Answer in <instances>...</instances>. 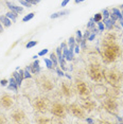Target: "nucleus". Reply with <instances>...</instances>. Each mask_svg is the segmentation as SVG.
<instances>
[{"instance_id": "864d4df0", "label": "nucleus", "mask_w": 123, "mask_h": 124, "mask_svg": "<svg viewBox=\"0 0 123 124\" xmlns=\"http://www.w3.org/2000/svg\"><path fill=\"white\" fill-rule=\"evenodd\" d=\"M2 32H3V24L0 22V33H2Z\"/></svg>"}, {"instance_id": "dca6fc26", "label": "nucleus", "mask_w": 123, "mask_h": 124, "mask_svg": "<svg viewBox=\"0 0 123 124\" xmlns=\"http://www.w3.org/2000/svg\"><path fill=\"white\" fill-rule=\"evenodd\" d=\"M35 122L44 124V123H51L52 119H50L49 117H46L45 114H41V116H35Z\"/></svg>"}, {"instance_id": "052dcab7", "label": "nucleus", "mask_w": 123, "mask_h": 124, "mask_svg": "<svg viewBox=\"0 0 123 124\" xmlns=\"http://www.w3.org/2000/svg\"><path fill=\"white\" fill-rule=\"evenodd\" d=\"M121 58H122V61H123V51H122V55H121Z\"/></svg>"}, {"instance_id": "4c0bfd02", "label": "nucleus", "mask_w": 123, "mask_h": 124, "mask_svg": "<svg viewBox=\"0 0 123 124\" xmlns=\"http://www.w3.org/2000/svg\"><path fill=\"white\" fill-rule=\"evenodd\" d=\"M8 84H9V80H7V78H2L0 81V86H2V87H5Z\"/></svg>"}, {"instance_id": "f3484780", "label": "nucleus", "mask_w": 123, "mask_h": 124, "mask_svg": "<svg viewBox=\"0 0 123 124\" xmlns=\"http://www.w3.org/2000/svg\"><path fill=\"white\" fill-rule=\"evenodd\" d=\"M7 5H8V8L10 9V11H13V12H15V13H17V14H20V13L23 12V8L19 7V5H16V4H13L12 2L8 1L7 2Z\"/></svg>"}, {"instance_id": "5701e85b", "label": "nucleus", "mask_w": 123, "mask_h": 124, "mask_svg": "<svg viewBox=\"0 0 123 124\" xmlns=\"http://www.w3.org/2000/svg\"><path fill=\"white\" fill-rule=\"evenodd\" d=\"M44 62H45V64H46V67H47V68H48L49 70H54V71H55L54 64H53V62L50 60V58H45Z\"/></svg>"}, {"instance_id": "6e6d98bb", "label": "nucleus", "mask_w": 123, "mask_h": 124, "mask_svg": "<svg viewBox=\"0 0 123 124\" xmlns=\"http://www.w3.org/2000/svg\"><path fill=\"white\" fill-rule=\"evenodd\" d=\"M119 22H120V24H121V27H123V18H120Z\"/></svg>"}, {"instance_id": "de8ad7c7", "label": "nucleus", "mask_w": 123, "mask_h": 124, "mask_svg": "<svg viewBox=\"0 0 123 124\" xmlns=\"http://www.w3.org/2000/svg\"><path fill=\"white\" fill-rule=\"evenodd\" d=\"M28 2H29V3H31L32 5H34V4H37L38 2L40 1V0H27Z\"/></svg>"}, {"instance_id": "f257e3e1", "label": "nucleus", "mask_w": 123, "mask_h": 124, "mask_svg": "<svg viewBox=\"0 0 123 124\" xmlns=\"http://www.w3.org/2000/svg\"><path fill=\"white\" fill-rule=\"evenodd\" d=\"M122 47L120 46L118 40H101V46L99 52L105 64H113L117 62L122 55Z\"/></svg>"}, {"instance_id": "a878e982", "label": "nucleus", "mask_w": 123, "mask_h": 124, "mask_svg": "<svg viewBox=\"0 0 123 124\" xmlns=\"http://www.w3.org/2000/svg\"><path fill=\"white\" fill-rule=\"evenodd\" d=\"M34 16H35V13H34V12L29 13L28 15H26L23 18H22V21H23V22H28V21H30L32 18H34Z\"/></svg>"}, {"instance_id": "bb28decb", "label": "nucleus", "mask_w": 123, "mask_h": 124, "mask_svg": "<svg viewBox=\"0 0 123 124\" xmlns=\"http://www.w3.org/2000/svg\"><path fill=\"white\" fill-rule=\"evenodd\" d=\"M92 18H93V21L96 22V23H97V22H99V21H102V20H103L102 13H97Z\"/></svg>"}, {"instance_id": "2eb2a0df", "label": "nucleus", "mask_w": 123, "mask_h": 124, "mask_svg": "<svg viewBox=\"0 0 123 124\" xmlns=\"http://www.w3.org/2000/svg\"><path fill=\"white\" fill-rule=\"evenodd\" d=\"M8 90H10V91H14V92H17V90H18V84H17V82H16V80H15V78H14V77H12L9 80Z\"/></svg>"}, {"instance_id": "0eeeda50", "label": "nucleus", "mask_w": 123, "mask_h": 124, "mask_svg": "<svg viewBox=\"0 0 123 124\" xmlns=\"http://www.w3.org/2000/svg\"><path fill=\"white\" fill-rule=\"evenodd\" d=\"M50 112L58 119H65L67 117V104L61 102V101H54L50 106Z\"/></svg>"}, {"instance_id": "13d9d810", "label": "nucleus", "mask_w": 123, "mask_h": 124, "mask_svg": "<svg viewBox=\"0 0 123 124\" xmlns=\"http://www.w3.org/2000/svg\"><path fill=\"white\" fill-rule=\"evenodd\" d=\"M37 57H38V55H34V56H33V60H37Z\"/></svg>"}, {"instance_id": "cd10ccee", "label": "nucleus", "mask_w": 123, "mask_h": 124, "mask_svg": "<svg viewBox=\"0 0 123 124\" xmlns=\"http://www.w3.org/2000/svg\"><path fill=\"white\" fill-rule=\"evenodd\" d=\"M110 13H114L115 15H117L118 16V18H122V15H121V10H119V9H117V8H113L110 11Z\"/></svg>"}, {"instance_id": "473e14b6", "label": "nucleus", "mask_w": 123, "mask_h": 124, "mask_svg": "<svg viewBox=\"0 0 123 124\" xmlns=\"http://www.w3.org/2000/svg\"><path fill=\"white\" fill-rule=\"evenodd\" d=\"M55 72H56V74L58 75V77H61V78L65 77V72H64L61 68H58V67H55Z\"/></svg>"}, {"instance_id": "423d86ee", "label": "nucleus", "mask_w": 123, "mask_h": 124, "mask_svg": "<svg viewBox=\"0 0 123 124\" xmlns=\"http://www.w3.org/2000/svg\"><path fill=\"white\" fill-rule=\"evenodd\" d=\"M73 88L77 94L82 99L89 98L91 95V89L89 85L85 81L81 80V78H75L73 82Z\"/></svg>"}, {"instance_id": "aec40b11", "label": "nucleus", "mask_w": 123, "mask_h": 124, "mask_svg": "<svg viewBox=\"0 0 123 124\" xmlns=\"http://www.w3.org/2000/svg\"><path fill=\"white\" fill-rule=\"evenodd\" d=\"M12 77L15 78V80H16V82H17L18 86L20 87V86H21V84H22V81H23L24 78L20 75V73H19L18 70H15V71H13V73H12Z\"/></svg>"}, {"instance_id": "f8f14e48", "label": "nucleus", "mask_w": 123, "mask_h": 124, "mask_svg": "<svg viewBox=\"0 0 123 124\" xmlns=\"http://www.w3.org/2000/svg\"><path fill=\"white\" fill-rule=\"evenodd\" d=\"M15 104V100L9 93H2L0 94V106L4 109H11Z\"/></svg>"}, {"instance_id": "a18cd8bd", "label": "nucleus", "mask_w": 123, "mask_h": 124, "mask_svg": "<svg viewBox=\"0 0 123 124\" xmlns=\"http://www.w3.org/2000/svg\"><path fill=\"white\" fill-rule=\"evenodd\" d=\"M58 17H61V16H60V13H58V12L53 13L52 15L50 16V18H51V19H56V18H58Z\"/></svg>"}, {"instance_id": "c85d7f7f", "label": "nucleus", "mask_w": 123, "mask_h": 124, "mask_svg": "<svg viewBox=\"0 0 123 124\" xmlns=\"http://www.w3.org/2000/svg\"><path fill=\"white\" fill-rule=\"evenodd\" d=\"M101 13H102L103 19H107V18H109V16H110V12H109V10H107V9H103Z\"/></svg>"}, {"instance_id": "c756f323", "label": "nucleus", "mask_w": 123, "mask_h": 124, "mask_svg": "<svg viewBox=\"0 0 123 124\" xmlns=\"http://www.w3.org/2000/svg\"><path fill=\"white\" fill-rule=\"evenodd\" d=\"M94 28H96V22L93 21V18H90L87 23V29L92 30V29H94Z\"/></svg>"}, {"instance_id": "4be33fe9", "label": "nucleus", "mask_w": 123, "mask_h": 124, "mask_svg": "<svg viewBox=\"0 0 123 124\" xmlns=\"http://www.w3.org/2000/svg\"><path fill=\"white\" fill-rule=\"evenodd\" d=\"M5 16H7V17H9L13 22H15L16 20H17V18H18V14L15 13V12H13V11H9V12L5 14Z\"/></svg>"}, {"instance_id": "37998d69", "label": "nucleus", "mask_w": 123, "mask_h": 124, "mask_svg": "<svg viewBox=\"0 0 123 124\" xmlns=\"http://www.w3.org/2000/svg\"><path fill=\"white\" fill-rule=\"evenodd\" d=\"M86 39H82V41L80 43V47H81V49H86Z\"/></svg>"}, {"instance_id": "7ed1b4c3", "label": "nucleus", "mask_w": 123, "mask_h": 124, "mask_svg": "<svg viewBox=\"0 0 123 124\" xmlns=\"http://www.w3.org/2000/svg\"><path fill=\"white\" fill-rule=\"evenodd\" d=\"M104 80L111 86L121 87L123 84V72L118 68H105Z\"/></svg>"}, {"instance_id": "ddd939ff", "label": "nucleus", "mask_w": 123, "mask_h": 124, "mask_svg": "<svg viewBox=\"0 0 123 124\" xmlns=\"http://www.w3.org/2000/svg\"><path fill=\"white\" fill-rule=\"evenodd\" d=\"M81 105L83 106V108L87 112H91L96 109L97 103H96V101L90 100L89 98H86V99H83V101L81 102Z\"/></svg>"}, {"instance_id": "bf43d9fd", "label": "nucleus", "mask_w": 123, "mask_h": 124, "mask_svg": "<svg viewBox=\"0 0 123 124\" xmlns=\"http://www.w3.org/2000/svg\"><path fill=\"white\" fill-rule=\"evenodd\" d=\"M120 10H121V12H123V4L120 5Z\"/></svg>"}, {"instance_id": "393cba45", "label": "nucleus", "mask_w": 123, "mask_h": 124, "mask_svg": "<svg viewBox=\"0 0 123 124\" xmlns=\"http://www.w3.org/2000/svg\"><path fill=\"white\" fill-rule=\"evenodd\" d=\"M82 39H83V33H82V31L77 30V32H75V43L80 45V43L82 41Z\"/></svg>"}, {"instance_id": "412c9836", "label": "nucleus", "mask_w": 123, "mask_h": 124, "mask_svg": "<svg viewBox=\"0 0 123 124\" xmlns=\"http://www.w3.org/2000/svg\"><path fill=\"white\" fill-rule=\"evenodd\" d=\"M103 22H104V26H105V29L106 30H111V29H114V24L116 23V21H114V20H111L110 18H107V19H103Z\"/></svg>"}, {"instance_id": "5fc2aeb1", "label": "nucleus", "mask_w": 123, "mask_h": 124, "mask_svg": "<svg viewBox=\"0 0 123 124\" xmlns=\"http://www.w3.org/2000/svg\"><path fill=\"white\" fill-rule=\"evenodd\" d=\"M99 122H100V123H110L109 121H106V120H100Z\"/></svg>"}, {"instance_id": "3c124183", "label": "nucleus", "mask_w": 123, "mask_h": 124, "mask_svg": "<svg viewBox=\"0 0 123 124\" xmlns=\"http://www.w3.org/2000/svg\"><path fill=\"white\" fill-rule=\"evenodd\" d=\"M61 48H62V50H63V49H66V48H68V46H67L66 43H62L61 44Z\"/></svg>"}, {"instance_id": "6e6552de", "label": "nucleus", "mask_w": 123, "mask_h": 124, "mask_svg": "<svg viewBox=\"0 0 123 124\" xmlns=\"http://www.w3.org/2000/svg\"><path fill=\"white\" fill-rule=\"evenodd\" d=\"M67 111H68V114L72 115L74 118H77V119H80V120L86 119V110L83 108V106L77 102L67 104Z\"/></svg>"}, {"instance_id": "8fccbe9b", "label": "nucleus", "mask_w": 123, "mask_h": 124, "mask_svg": "<svg viewBox=\"0 0 123 124\" xmlns=\"http://www.w3.org/2000/svg\"><path fill=\"white\" fill-rule=\"evenodd\" d=\"M85 121H86L87 123H94V120H93V119H91V118H86Z\"/></svg>"}, {"instance_id": "1a4fd4ad", "label": "nucleus", "mask_w": 123, "mask_h": 124, "mask_svg": "<svg viewBox=\"0 0 123 124\" xmlns=\"http://www.w3.org/2000/svg\"><path fill=\"white\" fill-rule=\"evenodd\" d=\"M102 107L105 109L107 112L114 115V116H118L119 112V106H118V102L116 101L115 98L108 97L102 100Z\"/></svg>"}, {"instance_id": "7c9ffc66", "label": "nucleus", "mask_w": 123, "mask_h": 124, "mask_svg": "<svg viewBox=\"0 0 123 124\" xmlns=\"http://www.w3.org/2000/svg\"><path fill=\"white\" fill-rule=\"evenodd\" d=\"M37 44H38V41H37V40H30L29 43L27 44V46H26V47H27V49H31V48L35 47Z\"/></svg>"}, {"instance_id": "c9c22d12", "label": "nucleus", "mask_w": 123, "mask_h": 124, "mask_svg": "<svg viewBox=\"0 0 123 124\" xmlns=\"http://www.w3.org/2000/svg\"><path fill=\"white\" fill-rule=\"evenodd\" d=\"M90 33H91V31L89 30V29H87L85 31V33H84L83 34V39H86V40H87V38L89 37V35H90Z\"/></svg>"}, {"instance_id": "09e8293b", "label": "nucleus", "mask_w": 123, "mask_h": 124, "mask_svg": "<svg viewBox=\"0 0 123 124\" xmlns=\"http://www.w3.org/2000/svg\"><path fill=\"white\" fill-rule=\"evenodd\" d=\"M69 1H70V0H63V1H62V4H61V7H62V8H65L66 5L69 3Z\"/></svg>"}, {"instance_id": "39448f33", "label": "nucleus", "mask_w": 123, "mask_h": 124, "mask_svg": "<svg viewBox=\"0 0 123 124\" xmlns=\"http://www.w3.org/2000/svg\"><path fill=\"white\" fill-rule=\"evenodd\" d=\"M37 83L41 92H51L55 88V85H56L55 78L49 77L48 73H45V74L40 75L37 78Z\"/></svg>"}, {"instance_id": "4468645a", "label": "nucleus", "mask_w": 123, "mask_h": 124, "mask_svg": "<svg viewBox=\"0 0 123 124\" xmlns=\"http://www.w3.org/2000/svg\"><path fill=\"white\" fill-rule=\"evenodd\" d=\"M27 69L32 73V74H39L40 73V66H39V61L34 60L30 66H27Z\"/></svg>"}, {"instance_id": "b1692460", "label": "nucleus", "mask_w": 123, "mask_h": 124, "mask_svg": "<svg viewBox=\"0 0 123 124\" xmlns=\"http://www.w3.org/2000/svg\"><path fill=\"white\" fill-rule=\"evenodd\" d=\"M50 60L53 62L54 67L58 66V57H57V55H56V53H55V52H51V53H50Z\"/></svg>"}, {"instance_id": "a211bd4d", "label": "nucleus", "mask_w": 123, "mask_h": 124, "mask_svg": "<svg viewBox=\"0 0 123 124\" xmlns=\"http://www.w3.org/2000/svg\"><path fill=\"white\" fill-rule=\"evenodd\" d=\"M119 88H120V87H115V86H113L110 89L107 90V95H109V97H111V98L118 97V95L120 94Z\"/></svg>"}, {"instance_id": "9d476101", "label": "nucleus", "mask_w": 123, "mask_h": 124, "mask_svg": "<svg viewBox=\"0 0 123 124\" xmlns=\"http://www.w3.org/2000/svg\"><path fill=\"white\" fill-rule=\"evenodd\" d=\"M10 119L14 123H27L29 122L26 111L20 107H16L10 112Z\"/></svg>"}, {"instance_id": "f03ea898", "label": "nucleus", "mask_w": 123, "mask_h": 124, "mask_svg": "<svg viewBox=\"0 0 123 124\" xmlns=\"http://www.w3.org/2000/svg\"><path fill=\"white\" fill-rule=\"evenodd\" d=\"M104 70L105 68L102 66V64L97 60L90 61L88 64L86 72L90 80L96 84H102L104 82Z\"/></svg>"}, {"instance_id": "6ab92c4d", "label": "nucleus", "mask_w": 123, "mask_h": 124, "mask_svg": "<svg viewBox=\"0 0 123 124\" xmlns=\"http://www.w3.org/2000/svg\"><path fill=\"white\" fill-rule=\"evenodd\" d=\"M0 22L3 24V27L9 28V27H11V24H12L13 21L11 20L9 17H7L5 15H2V16H0Z\"/></svg>"}, {"instance_id": "2f4dec72", "label": "nucleus", "mask_w": 123, "mask_h": 124, "mask_svg": "<svg viewBox=\"0 0 123 124\" xmlns=\"http://www.w3.org/2000/svg\"><path fill=\"white\" fill-rule=\"evenodd\" d=\"M18 1H19L20 4H22V7H26V8H28V9H29V8H32V4L29 3L27 0H18Z\"/></svg>"}, {"instance_id": "9b49d317", "label": "nucleus", "mask_w": 123, "mask_h": 124, "mask_svg": "<svg viewBox=\"0 0 123 124\" xmlns=\"http://www.w3.org/2000/svg\"><path fill=\"white\" fill-rule=\"evenodd\" d=\"M60 86H61V90H60L61 94L63 95L64 98H66V99H68L69 100V99H72L74 97L75 91H74L73 85H71L69 80L68 81L67 80H62Z\"/></svg>"}, {"instance_id": "58836bf2", "label": "nucleus", "mask_w": 123, "mask_h": 124, "mask_svg": "<svg viewBox=\"0 0 123 124\" xmlns=\"http://www.w3.org/2000/svg\"><path fill=\"white\" fill-rule=\"evenodd\" d=\"M48 52H49V50H48V49H43L41 51L38 52V54H37V55H38V56H45Z\"/></svg>"}, {"instance_id": "ea45409f", "label": "nucleus", "mask_w": 123, "mask_h": 124, "mask_svg": "<svg viewBox=\"0 0 123 124\" xmlns=\"http://www.w3.org/2000/svg\"><path fill=\"white\" fill-rule=\"evenodd\" d=\"M1 123H8V119L4 117V115L0 114V124Z\"/></svg>"}, {"instance_id": "f704fd0d", "label": "nucleus", "mask_w": 123, "mask_h": 124, "mask_svg": "<svg viewBox=\"0 0 123 124\" xmlns=\"http://www.w3.org/2000/svg\"><path fill=\"white\" fill-rule=\"evenodd\" d=\"M23 74H24V78H32V74L27 68L23 69Z\"/></svg>"}, {"instance_id": "603ef678", "label": "nucleus", "mask_w": 123, "mask_h": 124, "mask_svg": "<svg viewBox=\"0 0 123 124\" xmlns=\"http://www.w3.org/2000/svg\"><path fill=\"white\" fill-rule=\"evenodd\" d=\"M65 77H66L67 78H68L69 81H71V80H72V77H71L70 74H69V73H65Z\"/></svg>"}, {"instance_id": "79ce46f5", "label": "nucleus", "mask_w": 123, "mask_h": 124, "mask_svg": "<svg viewBox=\"0 0 123 124\" xmlns=\"http://www.w3.org/2000/svg\"><path fill=\"white\" fill-rule=\"evenodd\" d=\"M109 18L111 19V20H114V21H118V20H119L118 16H117V15H115L114 13H110V16H109Z\"/></svg>"}, {"instance_id": "49530a36", "label": "nucleus", "mask_w": 123, "mask_h": 124, "mask_svg": "<svg viewBox=\"0 0 123 124\" xmlns=\"http://www.w3.org/2000/svg\"><path fill=\"white\" fill-rule=\"evenodd\" d=\"M69 12H70L69 10H63L58 13H60V16H65V15H67V14H69Z\"/></svg>"}, {"instance_id": "4d7b16f0", "label": "nucleus", "mask_w": 123, "mask_h": 124, "mask_svg": "<svg viewBox=\"0 0 123 124\" xmlns=\"http://www.w3.org/2000/svg\"><path fill=\"white\" fill-rule=\"evenodd\" d=\"M83 1H85V0H75V3H81V2H83Z\"/></svg>"}, {"instance_id": "20e7f679", "label": "nucleus", "mask_w": 123, "mask_h": 124, "mask_svg": "<svg viewBox=\"0 0 123 124\" xmlns=\"http://www.w3.org/2000/svg\"><path fill=\"white\" fill-rule=\"evenodd\" d=\"M32 106L36 112L39 114H47L50 111V106H51V101L48 97L45 95H38L35 97L32 101Z\"/></svg>"}, {"instance_id": "e433bc0d", "label": "nucleus", "mask_w": 123, "mask_h": 124, "mask_svg": "<svg viewBox=\"0 0 123 124\" xmlns=\"http://www.w3.org/2000/svg\"><path fill=\"white\" fill-rule=\"evenodd\" d=\"M55 53H56L57 57H62V56H63V50H62V48L61 47L56 48V51H55Z\"/></svg>"}, {"instance_id": "c03bdc74", "label": "nucleus", "mask_w": 123, "mask_h": 124, "mask_svg": "<svg viewBox=\"0 0 123 124\" xmlns=\"http://www.w3.org/2000/svg\"><path fill=\"white\" fill-rule=\"evenodd\" d=\"M96 35H97L96 33H92V32H91V33H90V35H89V37L87 38V40H89V41H92L94 38H96Z\"/></svg>"}, {"instance_id": "72a5a7b5", "label": "nucleus", "mask_w": 123, "mask_h": 124, "mask_svg": "<svg viewBox=\"0 0 123 124\" xmlns=\"http://www.w3.org/2000/svg\"><path fill=\"white\" fill-rule=\"evenodd\" d=\"M97 24H98V29H99L100 32H103V31L105 30V26H104V22H103V21L97 22Z\"/></svg>"}, {"instance_id": "a19ab883", "label": "nucleus", "mask_w": 123, "mask_h": 124, "mask_svg": "<svg viewBox=\"0 0 123 124\" xmlns=\"http://www.w3.org/2000/svg\"><path fill=\"white\" fill-rule=\"evenodd\" d=\"M73 51H74L75 54H79V53H80V51H81V47H80V45H79V44L75 45V47H74V50H73Z\"/></svg>"}]
</instances>
